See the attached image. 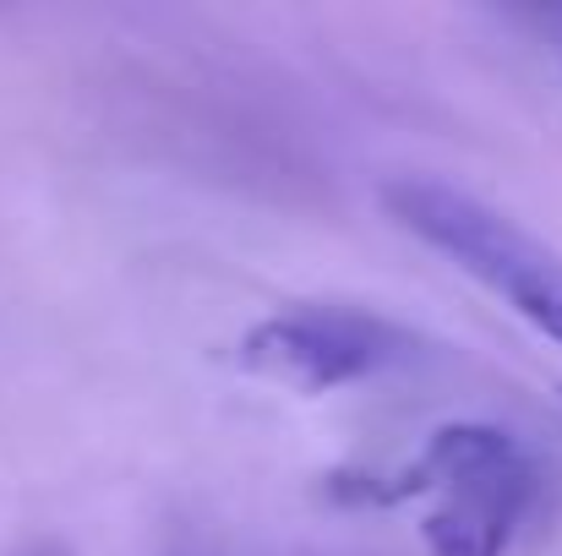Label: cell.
Instances as JSON below:
<instances>
[{"label": "cell", "mask_w": 562, "mask_h": 556, "mask_svg": "<svg viewBox=\"0 0 562 556\" xmlns=\"http://www.w3.org/2000/svg\"><path fill=\"white\" fill-rule=\"evenodd\" d=\"M437 491L420 519L431 556H503L536 491V469L519 442L497 425H442L426 453L393 480V497Z\"/></svg>", "instance_id": "obj_2"}, {"label": "cell", "mask_w": 562, "mask_h": 556, "mask_svg": "<svg viewBox=\"0 0 562 556\" xmlns=\"http://www.w3.org/2000/svg\"><path fill=\"white\" fill-rule=\"evenodd\" d=\"M382 207L398 229L442 251L453 268L481 279L497 300H508L536 333L562 344V257L552 246L525 235L481 196H464L442 181H387Z\"/></svg>", "instance_id": "obj_1"}, {"label": "cell", "mask_w": 562, "mask_h": 556, "mask_svg": "<svg viewBox=\"0 0 562 556\" xmlns=\"http://www.w3.org/2000/svg\"><path fill=\"white\" fill-rule=\"evenodd\" d=\"M235 361L273 387L317 398L328 387H345V382L382 366L387 361V328L367 322V317H350V311H284V317L257 322L240 339Z\"/></svg>", "instance_id": "obj_3"}]
</instances>
